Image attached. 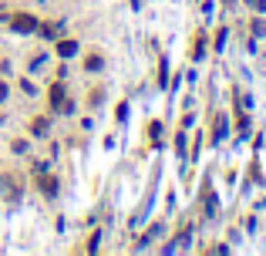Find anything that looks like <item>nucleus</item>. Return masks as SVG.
<instances>
[{"label": "nucleus", "mask_w": 266, "mask_h": 256, "mask_svg": "<svg viewBox=\"0 0 266 256\" xmlns=\"http://www.w3.org/2000/svg\"><path fill=\"white\" fill-rule=\"evenodd\" d=\"M51 101H54L57 108H61V112H71V101L64 98V84H61V81H57L54 88H51Z\"/></svg>", "instance_id": "f257e3e1"}, {"label": "nucleus", "mask_w": 266, "mask_h": 256, "mask_svg": "<svg viewBox=\"0 0 266 256\" xmlns=\"http://www.w3.org/2000/svg\"><path fill=\"white\" fill-rule=\"evenodd\" d=\"M34 27H37V20H34L31 14H17V17H14V31H20V34H31Z\"/></svg>", "instance_id": "f03ea898"}, {"label": "nucleus", "mask_w": 266, "mask_h": 256, "mask_svg": "<svg viewBox=\"0 0 266 256\" xmlns=\"http://www.w3.org/2000/svg\"><path fill=\"white\" fill-rule=\"evenodd\" d=\"M57 54L61 57H74L78 54V40H61V44H57Z\"/></svg>", "instance_id": "7ed1b4c3"}, {"label": "nucleus", "mask_w": 266, "mask_h": 256, "mask_svg": "<svg viewBox=\"0 0 266 256\" xmlns=\"http://www.w3.org/2000/svg\"><path fill=\"white\" fill-rule=\"evenodd\" d=\"M34 135H48V118H34Z\"/></svg>", "instance_id": "20e7f679"}, {"label": "nucleus", "mask_w": 266, "mask_h": 256, "mask_svg": "<svg viewBox=\"0 0 266 256\" xmlns=\"http://www.w3.org/2000/svg\"><path fill=\"white\" fill-rule=\"evenodd\" d=\"M40 189L48 192V196H57V182L54 179H40Z\"/></svg>", "instance_id": "39448f33"}, {"label": "nucleus", "mask_w": 266, "mask_h": 256, "mask_svg": "<svg viewBox=\"0 0 266 256\" xmlns=\"http://www.w3.org/2000/svg\"><path fill=\"white\" fill-rule=\"evenodd\" d=\"M84 68H88V71H98V68H101V57H98V54L84 57Z\"/></svg>", "instance_id": "423d86ee"}, {"label": "nucleus", "mask_w": 266, "mask_h": 256, "mask_svg": "<svg viewBox=\"0 0 266 256\" xmlns=\"http://www.w3.org/2000/svg\"><path fill=\"white\" fill-rule=\"evenodd\" d=\"M40 34H44V37H57V34H61V31H57V27H51V24H48V27H40Z\"/></svg>", "instance_id": "0eeeda50"}, {"label": "nucleus", "mask_w": 266, "mask_h": 256, "mask_svg": "<svg viewBox=\"0 0 266 256\" xmlns=\"http://www.w3.org/2000/svg\"><path fill=\"white\" fill-rule=\"evenodd\" d=\"M0 98H7V84L4 81H0Z\"/></svg>", "instance_id": "6e6552de"}]
</instances>
